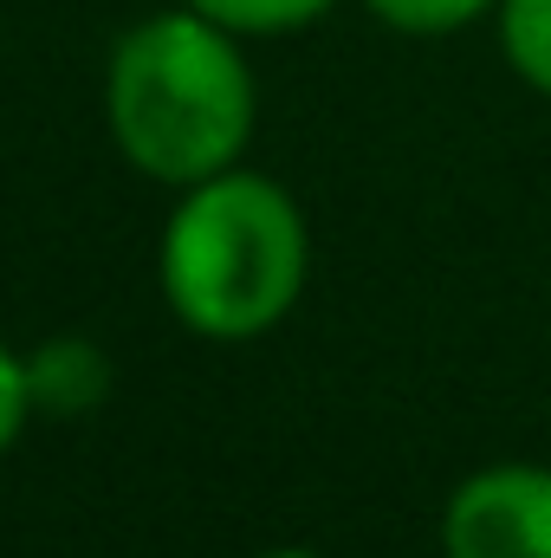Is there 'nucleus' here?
<instances>
[{
    "mask_svg": "<svg viewBox=\"0 0 551 558\" xmlns=\"http://www.w3.org/2000/svg\"><path fill=\"white\" fill-rule=\"evenodd\" d=\"M260 92L241 52V33L215 26L195 7L137 20L105 65V124L118 156L162 182L188 189L234 169L254 143Z\"/></svg>",
    "mask_w": 551,
    "mask_h": 558,
    "instance_id": "nucleus-1",
    "label": "nucleus"
},
{
    "mask_svg": "<svg viewBox=\"0 0 551 558\" xmlns=\"http://www.w3.org/2000/svg\"><path fill=\"white\" fill-rule=\"evenodd\" d=\"M182 202L156 241V286L182 331L208 344L267 338L311 274V228L292 189L260 169H221L175 189Z\"/></svg>",
    "mask_w": 551,
    "mask_h": 558,
    "instance_id": "nucleus-2",
    "label": "nucleus"
},
{
    "mask_svg": "<svg viewBox=\"0 0 551 558\" xmlns=\"http://www.w3.org/2000/svg\"><path fill=\"white\" fill-rule=\"evenodd\" d=\"M448 558H551V468L500 461L467 474L441 513Z\"/></svg>",
    "mask_w": 551,
    "mask_h": 558,
    "instance_id": "nucleus-3",
    "label": "nucleus"
},
{
    "mask_svg": "<svg viewBox=\"0 0 551 558\" xmlns=\"http://www.w3.org/2000/svg\"><path fill=\"white\" fill-rule=\"evenodd\" d=\"M26 384H33V410L39 416H91L111 397L118 371H111V351L98 338L59 331V338L26 351Z\"/></svg>",
    "mask_w": 551,
    "mask_h": 558,
    "instance_id": "nucleus-4",
    "label": "nucleus"
},
{
    "mask_svg": "<svg viewBox=\"0 0 551 558\" xmlns=\"http://www.w3.org/2000/svg\"><path fill=\"white\" fill-rule=\"evenodd\" d=\"M195 13H208L215 26L241 33V39H279V33H305L318 26L338 0H182Z\"/></svg>",
    "mask_w": 551,
    "mask_h": 558,
    "instance_id": "nucleus-5",
    "label": "nucleus"
},
{
    "mask_svg": "<svg viewBox=\"0 0 551 558\" xmlns=\"http://www.w3.org/2000/svg\"><path fill=\"white\" fill-rule=\"evenodd\" d=\"M500 52L532 92L551 98V0H500Z\"/></svg>",
    "mask_w": 551,
    "mask_h": 558,
    "instance_id": "nucleus-6",
    "label": "nucleus"
},
{
    "mask_svg": "<svg viewBox=\"0 0 551 558\" xmlns=\"http://www.w3.org/2000/svg\"><path fill=\"white\" fill-rule=\"evenodd\" d=\"M390 33H409V39H448L487 13H500V0H364Z\"/></svg>",
    "mask_w": 551,
    "mask_h": 558,
    "instance_id": "nucleus-7",
    "label": "nucleus"
},
{
    "mask_svg": "<svg viewBox=\"0 0 551 558\" xmlns=\"http://www.w3.org/2000/svg\"><path fill=\"white\" fill-rule=\"evenodd\" d=\"M39 416L33 410V384H26V357L13 344H0V454L26 435V422Z\"/></svg>",
    "mask_w": 551,
    "mask_h": 558,
    "instance_id": "nucleus-8",
    "label": "nucleus"
},
{
    "mask_svg": "<svg viewBox=\"0 0 551 558\" xmlns=\"http://www.w3.org/2000/svg\"><path fill=\"white\" fill-rule=\"evenodd\" d=\"M254 558H325V553H311V546H273V553H254Z\"/></svg>",
    "mask_w": 551,
    "mask_h": 558,
    "instance_id": "nucleus-9",
    "label": "nucleus"
}]
</instances>
